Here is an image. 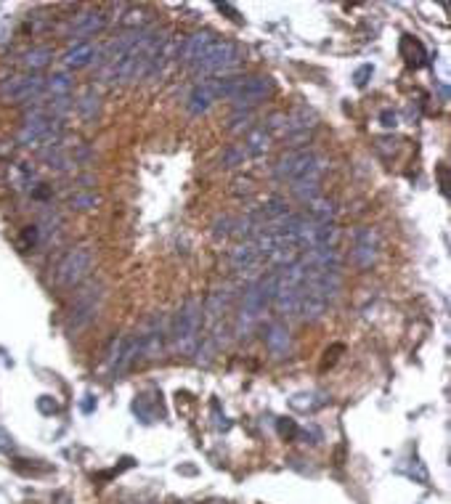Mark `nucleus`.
Listing matches in <instances>:
<instances>
[{
  "instance_id": "13",
  "label": "nucleus",
  "mask_w": 451,
  "mask_h": 504,
  "mask_svg": "<svg viewBox=\"0 0 451 504\" xmlns=\"http://www.w3.org/2000/svg\"><path fill=\"white\" fill-rule=\"evenodd\" d=\"M104 27H106L104 11H83V14H77L72 19V24L67 30V37H72L75 43H85L90 37H96Z\"/></svg>"
},
{
  "instance_id": "19",
  "label": "nucleus",
  "mask_w": 451,
  "mask_h": 504,
  "mask_svg": "<svg viewBox=\"0 0 451 504\" xmlns=\"http://www.w3.org/2000/svg\"><path fill=\"white\" fill-rule=\"evenodd\" d=\"M51 61H53V48H51V45H35L30 51H24L22 67H24L30 74H40Z\"/></svg>"
},
{
  "instance_id": "23",
  "label": "nucleus",
  "mask_w": 451,
  "mask_h": 504,
  "mask_svg": "<svg viewBox=\"0 0 451 504\" xmlns=\"http://www.w3.org/2000/svg\"><path fill=\"white\" fill-rule=\"evenodd\" d=\"M289 192L295 194L303 205H308L311 199L321 196V180L318 178H300V180H295V183H289Z\"/></svg>"
},
{
  "instance_id": "7",
  "label": "nucleus",
  "mask_w": 451,
  "mask_h": 504,
  "mask_svg": "<svg viewBox=\"0 0 451 504\" xmlns=\"http://www.w3.org/2000/svg\"><path fill=\"white\" fill-rule=\"evenodd\" d=\"M271 93H273V80L269 74H253V77L239 74V83L228 101L237 106V112H250L253 106L263 104Z\"/></svg>"
},
{
  "instance_id": "10",
  "label": "nucleus",
  "mask_w": 451,
  "mask_h": 504,
  "mask_svg": "<svg viewBox=\"0 0 451 504\" xmlns=\"http://www.w3.org/2000/svg\"><path fill=\"white\" fill-rule=\"evenodd\" d=\"M228 263L234 271H239L241 276H257L263 266V255L257 250L255 239H244L234 250L228 252Z\"/></svg>"
},
{
  "instance_id": "16",
  "label": "nucleus",
  "mask_w": 451,
  "mask_h": 504,
  "mask_svg": "<svg viewBox=\"0 0 451 504\" xmlns=\"http://www.w3.org/2000/svg\"><path fill=\"white\" fill-rule=\"evenodd\" d=\"M263 340H266L269 353L271 356H276V358L289 356V351H292V335H289V326L282 324V321H273V324L266 326Z\"/></svg>"
},
{
  "instance_id": "11",
  "label": "nucleus",
  "mask_w": 451,
  "mask_h": 504,
  "mask_svg": "<svg viewBox=\"0 0 451 504\" xmlns=\"http://www.w3.org/2000/svg\"><path fill=\"white\" fill-rule=\"evenodd\" d=\"M377 255H380V239H377V231L375 228H359L356 234H353V252H350V258H353V263L359 268H372L377 263Z\"/></svg>"
},
{
  "instance_id": "15",
  "label": "nucleus",
  "mask_w": 451,
  "mask_h": 504,
  "mask_svg": "<svg viewBox=\"0 0 451 504\" xmlns=\"http://www.w3.org/2000/svg\"><path fill=\"white\" fill-rule=\"evenodd\" d=\"M99 59V45H93L90 40L85 43H72L67 51H64V56H61V64L67 67V69H85L90 64H96Z\"/></svg>"
},
{
  "instance_id": "6",
  "label": "nucleus",
  "mask_w": 451,
  "mask_h": 504,
  "mask_svg": "<svg viewBox=\"0 0 451 504\" xmlns=\"http://www.w3.org/2000/svg\"><path fill=\"white\" fill-rule=\"evenodd\" d=\"M239 48L234 43H228V40H215V43L196 59L194 64V72L202 74L205 80L210 77V74H228L237 64H239Z\"/></svg>"
},
{
  "instance_id": "31",
  "label": "nucleus",
  "mask_w": 451,
  "mask_h": 504,
  "mask_svg": "<svg viewBox=\"0 0 451 504\" xmlns=\"http://www.w3.org/2000/svg\"><path fill=\"white\" fill-rule=\"evenodd\" d=\"M37 412L40 414H56L59 412V403L51 398V396H40L37 398Z\"/></svg>"
},
{
  "instance_id": "18",
  "label": "nucleus",
  "mask_w": 451,
  "mask_h": 504,
  "mask_svg": "<svg viewBox=\"0 0 451 504\" xmlns=\"http://www.w3.org/2000/svg\"><path fill=\"white\" fill-rule=\"evenodd\" d=\"M231 297H234V289L223 284V287H218V289H212L210 297L205 300V305H202V313L207 316V321L210 324H218L221 319L226 316L228 311V305H231Z\"/></svg>"
},
{
  "instance_id": "36",
  "label": "nucleus",
  "mask_w": 451,
  "mask_h": 504,
  "mask_svg": "<svg viewBox=\"0 0 451 504\" xmlns=\"http://www.w3.org/2000/svg\"><path fill=\"white\" fill-rule=\"evenodd\" d=\"M218 8H221V11H226V14H231V19H234V22H241V19H239V14H237V11H234V8H231V6H228V3H221V6H218Z\"/></svg>"
},
{
  "instance_id": "37",
  "label": "nucleus",
  "mask_w": 451,
  "mask_h": 504,
  "mask_svg": "<svg viewBox=\"0 0 451 504\" xmlns=\"http://www.w3.org/2000/svg\"><path fill=\"white\" fill-rule=\"evenodd\" d=\"M83 412H85V414L93 412V396H85V401H83Z\"/></svg>"
},
{
  "instance_id": "24",
  "label": "nucleus",
  "mask_w": 451,
  "mask_h": 504,
  "mask_svg": "<svg viewBox=\"0 0 451 504\" xmlns=\"http://www.w3.org/2000/svg\"><path fill=\"white\" fill-rule=\"evenodd\" d=\"M8 183L14 186L16 192L35 189V186H32V183H35V176H32V170L24 162H16V165H11V167H8Z\"/></svg>"
},
{
  "instance_id": "3",
  "label": "nucleus",
  "mask_w": 451,
  "mask_h": 504,
  "mask_svg": "<svg viewBox=\"0 0 451 504\" xmlns=\"http://www.w3.org/2000/svg\"><path fill=\"white\" fill-rule=\"evenodd\" d=\"M327 167V160L318 157L311 149H292L279 157V162L273 165V176L276 180H284V183H295L300 178H318Z\"/></svg>"
},
{
  "instance_id": "8",
  "label": "nucleus",
  "mask_w": 451,
  "mask_h": 504,
  "mask_svg": "<svg viewBox=\"0 0 451 504\" xmlns=\"http://www.w3.org/2000/svg\"><path fill=\"white\" fill-rule=\"evenodd\" d=\"M45 93V77L43 74H14L6 77L0 83V99L8 104H27V101H37Z\"/></svg>"
},
{
  "instance_id": "5",
  "label": "nucleus",
  "mask_w": 451,
  "mask_h": 504,
  "mask_svg": "<svg viewBox=\"0 0 451 504\" xmlns=\"http://www.w3.org/2000/svg\"><path fill=\"white\" fill-rule=\"evenodd\" d=\"M101 303H104V284L99 279H90L85 282L80 289L75 292V300H72V308H69V319H67V326L77 332L83 326H88L99 311H101Z\"/></svg>"
},
{
  "instance_id": "9",
  "label": "nucleus",
  "mask_w": 451,
  "mask_h": 504,
  "mask_svg": "<svg viewBox=\"0 0 451 504\" xmlns=\"http://www.w3.org/2000/svg\"><path fill=\"white\" fill-rule=\"evenodd\" d=\"M141 356V348H138V337L135 335H122V337H114L112 342V351H109V369L114 374H122L125 369H130L135 361Z\"/></svg>"
},
{
  "instance_id": "26",
  "label": "nucleus",
  "mask_w": 451,
  "mask_h": 504,
  "mask_svg": "<svg viewBox=\"0 0 451 504\" xmlns=\"http://www.w3.org/2000/svg\"><path fill=\"white\" fill-rule=\"evenodd\" d=\"M324 403H327V401L318 398V393H298V396L289 398V406L298 409V412H314V409L324 406Z\"/></svg>"
},
{
  "instance_id": "27",
  "label": "nucleus",
  "mask_w": 451,
  "mask_h": 504,
  "mask_svg": "<svg viewBox=\"0 0 451 504\" xmlns=\"http://www.w3.org/2000/svg\"><path fill=\"white\" fill-rule=\"evenodd\" d=\"M247 162V151L241 144H231V146L223 151V157H221V165L223 167H239V165Z\"/></svg>"
},
{
  "instance_id": "33",
  "label": "nucleus",
  "mask_w": 451,
  "mask_h": 504,
  "mask_svg": "<svg viewBox=\"0 0 451 504\" xmlns=\"http://www.w3.org/2000/svg\"><path fill=\"white\" fill-rule=\"evenodd\" d=\"M16 448V444H14V438H11V432L8 430H3L0 428V451H6V454H11Z\"/></svg>"
},
{
  "instance_id": "21",
  "label": "nucleus",
  "mask_w": 451,
  "mask_h": 504,
  "mask_svg": "<svg viewBox=\"0 0 451 504\" xmlns=\"http://www.w3.org/2000/svg\"><path fill=\"white\" fill-rule=\"evenodd\" d=\"M305 208H308V218H311V221L334 223V218H337V202L330 199V196H316V199H311Z\"/></svg>"
},
{
  "instance_id": "35",
  "label": "nucleus",
  "mask_w": 451,
  "mask_h": 504,
  "mask_svg": "<svg viewBox=\"0 0 451 504\" xmlns=\"http://www.w3.org/2000/svg\"><path fill=\"white\" fill-rule=\"evenodd\" d=\"M382 125H385V128H395V125H398V115H395V112H391V109H388V112H382Z\"/></svg>"
},
{
  "instance_id": "32",
  "label": "nucleus",
  "mask_w": 451,
  "mask_h": 504,
  "mask_svg": "<svg viewBox=\"0 0 451 504\" xmlns=\"http://www.w3.org/2000/svg\"><path fill=\"white\" fill-rule=\"evenodd\" d=\"M372 74H375V67H372V64H364V67L356 69L353 80H356V85H359V88H364V85L369 83V77H372Z\"/></svg>"
},
{
  "instance_id": "4",
  "label": "nucleus",
  "mask_w": 451,
  "mask_h": 504,
  "mask_svg": "<svg viewBox=\"0 0 451 504\" xmlns=\"http://www.w3.org/2000/svg\"><path fill=\"white\" fill-rule=\"evenodd\" d=\"M93 268V247L90 244H75L72 250H67L61 255V260L53 268V282L56 287H77Z\"/></svg>"
},
{
  "instance_id": "12",
  "label": "nucleus",
  "mask_w": 451,
  "mask_h": 504,
  "mask_svg": "<svg viewBox=\"0 0 451 504\" xmlns=\"http://www.w3.org/2000/svg\"><path fill=\"white\" fill-rule=\"evenodd\" d=\"M165 337H167V324L165 316H154L149 321V329L144 335H138V348H141V356L146 361H154L165 353Z\"/></svg>"
},
{
  "instance_id": "14",
  "label": "nucleus",
  "mask_w": 451,
  "mask_h": 504,
  "mask_svg": "<svg viewBox=\"0 0 451 504\" xmlns=\"http://www.w3.org/2000/svg\"><path fill=\"white\" fill-rule=\"evenodd\" d=\"M218 101V90H215V80H202V83H196L194 88L189 90V96H186V112L189 115H194V117H202V115H207L212 106Z\"/></svg>"
},
{
  "instance_id": "20",
  "label": "nucleus",
  "mask_w": 451,
  "mask_h": 504,
  "mask_svg": "<svg viewBox=\"0 0 451 504\" xmlns=\"http://www.w3.org/2000/svg\"><path fill=\"white\" fill-rule=\"evenodd\" d=\"M271 141H273V135H271L263 125L253 128L250 133L244 135V141H241V146L247 151V160H250V157H263V154L271 149Z\"/></svg>"
},
{
  "instance_id": "1",
  "label": "nucleus",
  "mask_w": 451,
  "mask_h": 504,
  "mask_svg": "<svg viewBox=\"0 0 451 504\" xmlns=\"http://www.w3.org/2000/svg\"><path fill=\"white\" fill-rule=\"evenodd\" d=\"M273 289H276V271H271L266 276H257L255 282L244 289L239 316H237V335L239 337H244L247 332H253L260 324L263 313L273 300Z\"/></svg>"
},
{
  "instance_id": "25",
  "label": "nucleus",
  "mask_w": 451,
  "mask_h": 504,
  "mask_svg": "<svg viewBox=\"0 0 451 504\" xmlns=\"http://www.w3.org/2000/svg\"><path fill=\"white\" fill-rule=\"evenodd\" d=\"M99 101H101V96L96 93V88H85L80 93V99L75 101V106L85 119H93L99 115Z\"/></svg>"
},
{
  "instance_id": "34",
  "label": "nucleus",
  "mask_w": 451,
  "mask_h": 504,
  "mask_svg": "<svg viewBox=\"0 0 451 504\" xmlns=\"http://www.w3.org/2000/svg\"><path fill=\"white\" fill-rule=\"evenodd\" d=\"M212 412H215V428H218V430H228L231 422H228V417L218 412V403H215V401H212Z\"/></svg>"
},
{
  "instance_id": "2",
  "label": "nucleus",
  "mask_w": 451,
  "mask_h": 504,
  "mask_svg": "<svg viewBox=\"0 0 451 504\" xmlns=\"http://www.w3.org/2000/svg\"><path fill=\"white\" fill-rule=\"evenodd\" d=\"M199 326H202V303L196 297H189L176 313V321L170 329L173 351L180 356H192L199 345Z\"/></svg>"
},
{
  "instance_id": "28",
  "label": "nucleus",
  "mask_w": 451,
  "mask_h": 504,
  "mask_svg": "<svg viewBox=\"0 0 451 504\" xmlns=\"http://www.w3.org/2000/svg\"><path fill=\"white\" fill-rule=\"evenodd\" d=\"M234 234V218L231 215H221V218H215L212 223V237L215 239H226Z\"/></svg>"
},
{
  "instance_id": "17",
  "label": "nucleus",
  "mask_w": 451,
  "mask_h": 504,
  "mask_svg": "<svg viewBox=\"0 0 451 504\" xmlns=\"http://www.w3.org/2000/svg\"><path fill=\"white\" fill-rule=\"evenodd\" d=\"M212 43H215V35H212L210 30L194 32V35H189V37L183 40V45H180V51H178V59L183 61V64H192V67H194L196 59H199Z\"/></svg>"
},
{
  "instance_id": "29",
  "label": "nucleus",
  "mask_w": 451,
  "mask_h": 504,
  "mask_svg": "<svg viewBox=\"0 0 451 504\" xmlns=\"http://www.w3.org/2000/svg\"><path fill=\"white\" fill-rule=\"evenodd\" d=\"M96 202H99L96 194H75V196L69 199V205L75 210H90V208H96Z\"/></svg>"
},
{
  "instance_id": "22",
  "label": "nucleus",
  "mask_w": 451,
  "mask_h": 504,
  "mask_svg": "<svg viewBox=\"0 0 451 504\" xmlns=\"http://www.w3.org/2000/svg\"><path fill=\"white\" fill-rule=\"evenodd\" d=\"M75 80L69 72H53L51 77H45V93L51 99H61V96H72Z\"/></svg>"
},
{
  "instance_id": "30",
  "label": "nucleus",
  "mask_w": 451,
  "mask_h": 504,
  "mask_svg": "<svg viewBox=\"0 0 451 504\" xmlns=\"http://www.w3.org/2000/svg\"><path fill=\"white\" fill-rule=\"evenodd\" d=\"M279 435L284 438V441H295L298 438V432H300V428L295 425V419H279Z\"/></svg>"
}]
</instances>
